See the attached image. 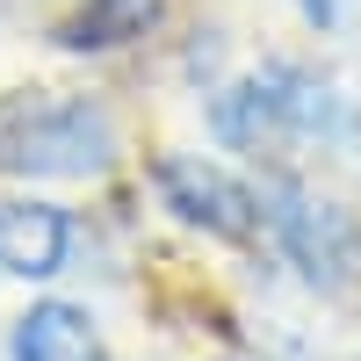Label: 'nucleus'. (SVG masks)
<instances>
[{"label": "nucleus", "mask_w": 361, "mask_h": 361, "mask_svg": "<svg viewBox=\"0 0 361 361\" xmlns=\"http://www.w3.org/2000/svg\"><path fill=\"white\" fill-rule=\"evenodd\" d=\"M304 15L311 22H340V0H304Z\"/></svg>", "instance_id": "423d86ee"}, {"label": "nucleus", "mask_w": 361, "mask_h": 361, "mask_svg": "<svg viewBox=\"0 0 361 361\" xmlns=\"http://www.w3.org/2000/svg\"><path fill=\"white\" fill-rule=\"evenodd\" d=\"M275 231H282V246L296 253V267L318 282H340L347 267H354V224L340 217V209H325V202H311V195H296V188H282L275 195Z\"/></svg>", "instance_id": "7ed1b4c3"}, {"label": "nucleus", "mask_w": 361, "mask_h": 361, "mask_svg": "<svg viewBox=\"0 0 361 361\" xmlns=\"http://www.w3.org/2000/svg\"><path fill=\"white\" fill-rule=\"evenodd\" d=\"M159 195H166V209L180 224H195L209 238H231V246H246L260 231V217H267L246 180H231L209 159H159Z\"/></svg>", "instance_id": "f03ea898"}, {"label": "nucleus", "mask_w": 361, "mask_h": 361, "mask_svg": "<svg viewBox=\"0 0 361 361\" xmlns=\"http://www.w3.org/2000/svg\"><path fill=\"white\" fill-rule=\"evenodd\" d=\"M8 361H102V340H94V318L73 311V304H37L15 318V340H8Z\"/></svg>", "instance_id": "39448f33"}, {"label": "nucleus", "mask_w": 361, "mask_h": 361, "mask_svg": "<svg viewBox=\"0 0 361 361\" xmlns=\"http://www.w3.org/2000/svg\"><path fill=\"white\" fill-rule=\"evenodd\" d=\"M66 246H73L66 209H51V202H0V275L44 282V275L66 267Z\"/></svg>", "instance_id": "20e7f679"}, {"label": "nucleus", "mask_w": 361, "mask_h": 361, "mask_svg": "<svg viewBox=\"0 0 361 361\" xmlns=\"http://www.w3.org/2000/svg\"><path fill=\"white\" fill-rule=\"evenodd\" d=\"M116 130L87 102L8 94L0 102V173H102Z\"/></svg>", "instance_id": "f257e3e1"}]
</instances>
